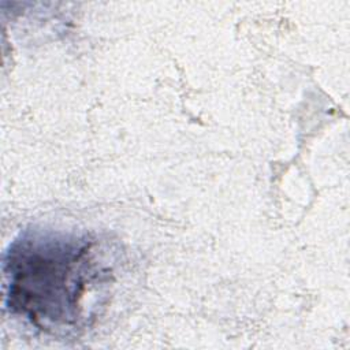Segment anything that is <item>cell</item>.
I'll return each mask as SVG.
<instances>
[{
	"instance_id": "cell-1",
	"label": "cell",
	"mask_w": 350,
	"mask_h": 350,
	"mask_svg": "<svg viewBox=\"0 0 350 350\" xmlns=\"http://www.w3.org/2000/svg\"><path fill=\"white\" fill-rule=\"evenodd\" d=\"M92 243L77 235L29 230L5 252V305L45 331L72 328L93 273Z\"/></svg>"
}]
</instances>
